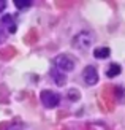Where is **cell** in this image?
Masks as SVG:
<instances>
[{
  "label": "cell",
  "instance_id": "obj_1",
  "mask_svg": "<svg viewBox=\"0 0 125 130\" xmlns=\"http://www.w3.org/2000/svg\"><path fill=\"white\" fill-rule=\"evenodd\" d=\"M75 63H76V60L68 54H59L54 59V65L60 71H71L75 68Z\"/></svg>",
  "mask_w": 125,
  "mask_h": 130
},
{
  "label": "cell",
  "instance_id": "obj_2",
  "mask_svg": "<svg viewBox=\"0 0 125 130\" xmlns=\"http://www.w3.org/2000/svg\"><path fill=\"white\" fill-rule=\"evenodd\" d=\"M92 43H94V35L90 32H81V34H78L73 38V46L78 49H82V51L89 49L92 46Z\"/></svg>",
  "mask_w": 125,
  "mask_h": 130
},
{
  "label": "cell",
  "instance_id": "obj_3",
  "mask_svg": "<svg viewBox=\"0 0 125 130\" xmlns=\"http://www.w3.org/2000/svg\"><path fill=\"white\" fill-rule=\"evenodd\" d=\"M40 99L46 108H56L59 105V102H60V97L56 92H52V90H43L40 94Z\"/></svg>",
  "mask_w": 125,
  "mask_h": 130
},
{
  "label": "cell",
  "instance_id": "obj_4",
  "mask_svg": "<svg viewBox=\"0 0 125 130\" xmlns=\"http://www.w3.org/2000/svg\"><path fill=\"white\" fill-rule=\"evenodd\" d=\"M82 76H84V81L89 84V86H94V84L98 83V73H97V68L89 65L85 67L84 71H82Z\"/></svg>",
  "mask_w": 125,
  "mask_h": 130
},
{
  "label": "cell",
  "instance_id": "obj_5",
  "mask_svg": "<svg viewBox=\"0 0 125 130\" xmlns=\"http://www.w3.org/2000/svg\"><path fill=\"white\" fill-rule=\"evenodd\" d=\"M109 54H111L109 48H98V49L94 51V56L97 57V59H106Z\"/></svg>",
  "mask_w": 125,
  "mask_h": 130
},
{
  "label": "cell",
  "instance_id": "obj_6",
  "mask_svg": "<svg viewBox=\"0 0 125 130\" xmlns=\"http://www.w3.org/2000/svg\"><path fill=\"white\" fill-rule=\"evenodd\" d=\"M119 73H120V65H117V63H111L109 68H108V71H106L108 78H114V76H117Z\"/></svg>",
  "mask_w": 125,
  "mask_h": 130
},
{
  "label": "cell",
  "instance_id": "obj_7",
  "mask_svg": "<svg viewBox=\"0 0 125 130\" xmlns=\"http://www.w3.org/2000/svg\"><path fill=\"white\" fill-rule=\"evenodd\" d=\"M51 75H52V78H54V81L59 84V86H63V84H65V81H67V78H65V76L60 73V71H57V70H54Z\"/></svg>",
  "mask_w": 125,
  "mask_h": 130
},
{
  "label": "cell",
  "instance_id": "obj_8",
  "mask_svg": "<svg viewBox=\"0 0 125 130\" xmlns=\"http://www.w3.org/2000/svg\"><path fill=\"white\" fill-rule=\"evenodd\" d=\"M14 5L17 6V8H25V6H30V2H29V0H24V2H19V0H16Z\"/></svg>",
  "mask_w": 125,
  "mask_h": 130
},
{
  "label": "cell",
  "instance_id": "obj_9",
  "mask_svg": "<svg viewBox=\"0 0 125 130\" xmlns=\"http://www.w3.org/2000/svg\"><path fill=\"white\" fill-rule=\"evenodd\" d=\"M5 40V30H3V27L0 25V43H2Z\"/></svg>",
  "mask_w": 125,
  "mask_h": 130
},
{
  "label": "cell",
  "instance_id": "obj_10",
  "mask_svg": "<svg viewBox=\"0 0 125 130\" xmlns=\"http://www.w3.org/2000/svg\"><path fill=\"white\" fill-rule=\"evenodd\" d=\"M5 6H6V2H5V0H0V13L5 10Z\"/></svg>",
  "mask_w": 125,
  "mask_h": 130
}]
</instances>
